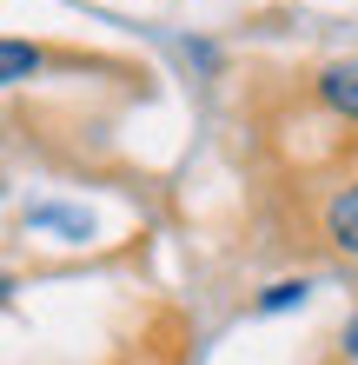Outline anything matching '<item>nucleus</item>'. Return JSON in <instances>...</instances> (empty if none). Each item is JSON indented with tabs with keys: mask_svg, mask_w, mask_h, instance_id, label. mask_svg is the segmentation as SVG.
<instances>
[{
	"mask_svg": "<svg viewBox=\"0 0 358 365\" xmlns=\"http://www.w3.org/2000/svg\"><path fill=\"white\" fill-rule=\"evenodd\" d=\"M325 226H332V240H339L345 252H358V186H345L339 200H332V212H325Z\"/></svg>",
	"mask_w": 358,
	"mask_h": 365,
	"instance_id": "2",
	"label": "nucleus"
},
{
	"mask_svg": "<svg viewBox=\"0 0 358 365\" xmlns=\"http://www.w3.org/2000/svg\"><path fill=\"white\" fill-rule=\"evenodd\" d=\"M33 220H40V226H67V232H87V220H80V212H60V206H40Z\"/></svg>",
	"mask_w": 358,
	"mask_h": 365,
	"instance_id": "5",
	"label": "nucleus"
},
{
	"mask_svg": "<svg viewBox=\"0 0 358 365\" xmlns=\"http://www.w3.org/2000/svg\"><path fill=\"white\" fill-rule=\"evenodd\" d=\"M319 93L339 106V113H352V120H358V60H339V67H325V73H319Z\"/></svg>",
	"mask_w": 358,
	"mask_h": 365,
	"instance_id": "1",
	"label": "nucleus"
},
{
	"mask_svg": "<svg viewBox=\"0 0 358 365\" xmlns=\"http://www.w3.org/2000/svg\"><path fill=\"white\" fill-rule=\"evenodd\" d=\"M345 346H352V352H358V319H352V332H345Z\"/></svg>",
	"mask_w": 358,
	"mask_h": 365,
	"instance_id": "6",
	"label": "nucleus"
},
{
	"mask_svg": "<svg viewBox=\"0 0 358 365\" xmlns=\"http://www.w3.org/2000/svg\"><path fill=\"white\" fill-rule=\"evenodd\" d=\"M40 73V47H27V40H0V87H14V80Z\"/></svg>",
	"mask_w": 358,
	"mask_h": 365,
	"instance_id": "3",
	"label": "nucleus"
},
{
	"mask_svg": "<svg viewBox=\"0 0 358 365\" xmlns=\"http://www.w3.org/2000/svg\"><path fill=\"white\" fill-rule=\"evenodd\" d=\"M299 299H305V279H285V286H272L259 306H265V312H285V306H299Z\"/></svg>",
	"mask_w": 358,
	"mask_h": 365,
	"instance_id": "4",
	"label": "nucleus"
},
{
	"mask_svg": "<svg viewBox=\"0 0 358 365\" xmlns=\"http://www.w3.org/2000/svg\"><path fill=\"white\" fill-rule=\"evenodd\" d=\"M7 292H14V279H0V299H7Z\"/></svg>",
	"mask_w": 358,
	"mask_h": 365,
	"instance_id": "7",
	"label": "nucleus"
}]
</instances>
